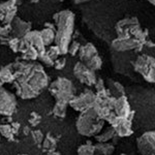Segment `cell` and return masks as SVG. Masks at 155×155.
Here are the masks:
<instances>
[{
    "label": "cell",
    "mask_w": 155,
    "mask_h": 155,
    "mask_svg": "<svg viewBox=\"0 0 155 155\" xmlns=\"http://www.w3.org/2000/svg\"><path fill=\"white\" fill-rule=\"evenodd\" d=\"M14 83L17 93L22 98H33L49 84V78L41 64L35 62L16 61L12 63Z\"/></svg>",
    "instance_id": "cell-1"
},
{
    "label": "cell",
    "mask_w": 155,
    "mask_h": 155,
    "mask_svg": "<svg viewBox=\"0 0 155 155\" xmlns=\"http://www.w3.org/2000/svg\"><path fill=\"white\" fill-rule=\"evenodd\" d=\"M53 20L56 23L55 45L59 48L61 55H65L68 51L74 33V14L68 9H63L54 14Z\"/></svg>",
    "instance_id": "cell-2"
},
{
    "label": "cell",
    "mask_w": 155,
    "mask_h": 155,
    "mask_svg": "<svg viewBox=\"0 0 155 155\" xmlns=\"http://www.w3.org/2000/svg\"><path fill=\"white\" fill-rule=\"evenodd\" d=\"M104 125V121L97 116L93 107L82 112L76 122L78 132L84 137L97 136Z\"/></svg>",
    "instance_id": "cell-3"
},
{
    "label": "cell",
    "mask_w": 155,
    "mask_h": 155,
    "mask_svg": "<svg viewBox=\"0 0 155 155\" xmlns=\"http://www.w3.org/2000/svg\"><path fill=\"white\" fill-rule=\"evenodd\" d=\"M49 90L57 101L66 104H69V101L76 96L74 95L76 89L74 84L71 80L66 78H58L50 85Z\"/></svg>",
    "instance_id": "cell-4"
},
{
    "label": "cell",
    "mask_w": 155,
    "mask_h": 155,
    "mask_svg": "<svg viewBox=\"0 0 155 155\" xmlns=\"http://www.w3.org/2000/svg\"><path fill=\"white\" fill-rule=\"evenodd\" d=\"M134 71L141 74L148 83L155 84V58L150 55L142 54L132 62Z\"/></svg>",
    "instance_id": "cell-5"
},
{
    "label": "cell",
    "mask_w": 155,
    "mask_h": 155,
    "mask_svg": "<svg viewBox=\"0 0 155 155\" xmlns=\"http://www.w3.org/2000/svg\"><path fill=\"white\" fill-rule=\"evenodd\" d=\"M94 101H95V93L91 90H85L83 93H81L78 96H74L69 101V106L74 110L82 113L86 110L93 107Z\"/></svg>",
    "instance_id": "cell-6"
},
{
    "label": "cell",
    "mask_w": 155,
    "mask_h": 155,
    "mask_svg": "<svg viewBox=\"0 0 155 155\" xmlns=\"http://www.w3.org/2000/svg\"><path fill=\"white\" fill-rule=\"evenodd\" d=\"M18 0H5L0 3V25H9L17 17Z\"/></svg>",
    "instance_id": "cell-7"
},
{
    "label": "cell",
    "mask_w": 155,
    "mask_h": 155,
    "mask_svg": "<svg viewBox=\"0 0 155 155\" xmlns=\"http://www.w3.org/2000/svg\"><path fill=\"white\" fill-rule=\"evenodd\" d=\"M137 148L142 155H155V130L146 131L137 137Z\"/></svg>",
    "instance_id": "cell-8"
},
{
    "label": "cell",
    "mask_w": 155,
    "mask_h": 155,
    "mask_svg": "<svg viewBox=\"0 0 155 155\" xmlns=\"http://www.w3.org/2000/svg\"><path fill=\"white\" fill-rule=\"evenodd\" d=\"M111 47L116 52H141L144 48V45L134 37H129V38H118L117 37L112 41Z\"/></svg>",
    "instance_id": "cell-9"
},
{
    "label": "cell",
    "mask_w": 155,
    "mask_h": 155,
    "mask_svg": "<svg viewBox=\"0 0 155 155\" xmlns=\"http://www.w3.org/2000/svg\"><path fill=\"white\" fill-rule=\"evenodd\" d=\"M74 74L82 84H85L87 86H94L96 83L97 78L95 71L89 69L82 62L76 63V65L74 67Z\"/></svg>",
    "instance_id": "cell-10"
},
{
    "label": "cell",
    "mask_w": 155,
    "mask_h": 155,
    "mask_svg": "<svg viewBox=\"0 0 155 155\" xmlns=\"http://www.w3.org/2000/svg\"><path fill=\"white\" fill-rule=\"evenodd\" d=\"M16 109V99L14 95L5 89L0 88V114L12 115Z\"/></svg>",
    "instance_id": "cell-11"
},
{
    "label": "cell",
    "mask_w": 155,
    "mask_h": 155,
    "mask_svg": "<svg viewBox=\"0 0 155 155\" xmlns=\"http://www.w3.org/2000/svg\"><path fill=\"white\" fill-rule=\"evenodd\" d=\"M136 24H140L139 19L137 17H129V18H124L118 21L115 25V31L117 33V37L118 38H129V37H131L128 32V29L132 25Z\"/></svg>",
    "instance_id": "cell-12"
},
{
    "label": "cell",
    "mask_w": 155,
    "mask_h": 155,
    "mask_svg": "<svg viewBox=\"0 0 155 155\" xmlns=\"http://www.w3.org/2000/svg\"><path fill=\"white\" fill-rule=\"evenodd\" d=\"M111 126L114 128L115 132H116V134L119 137H130L131 134H134L131 120H129V119L117 117V118L115 119V121L111 124Z\"/></svg>",
    "instance_id": "cell-13"
},
{
    "label": "cell",
    "mask_w": 155,
    "mask_h": 155,
    "mask_svg": "<svg viewBox=\"0 0 155 155\" xmlns=\"http://www.w3.org/2000/svg\"><path fill=\"white\" fill-rule=\"evenodd\" d=\"M114 113L116 114L117 117H120V118H126L131 120L134 112L131 111L130 104H129L126 95L116 98L114 106Z\"/></svg>",
    "instance_id": "cell-14"
},
{
    "label": "cell",
    "mask_w": 155,
    "mask_h": 155,
    "mask_svg": "<svg viewBox=\"0 0 155 155\" xmlns=\"http://www.w3.org/2000/svg\"><path fill=\"white\" fill-rule=\"evenodd\" d=\"M30 31H31V23L30 22L23 21L19 17H16L14 21L12 22V37H17V38L21 39Z\"/></svg>",
    "instance_id": "cell-15"
},
{
    "label": "cell",
    "mask_w": 155,
    "mask_h": 155,
    "mask_svg": "<svg viewBox=\"0 0 155 155\" xmlns=\"http://www.w3.org/2000/svg\"><path fill=\"white\" fill-rule=\"evenodd\" d=\"M23 39H25L30 46H32L33 48H35L37 51H38L39 55L45 53L46 52V47L44 45V41H42L41 35V31H30L26 34Z\"/></svg>",
    "instance_id": "cell-16"
},
{
    "label": "cell",
    "mask_w": 155,
    "mask_h": 155,
    "mask_svg": "<svg viewBox=\"0 0 155 155\" xmlns=\"http://www.w3.org/2000/svg\"><path fill=\"white\" fill-rule=\"evenodd\" d=\"M78 55H79V58L81 60L80 62H82V63L85 64V63H87L91 58H93L94 56L98 55V52H97V49L95 48V46H94L93 44L87 42V44L84 45V46H81Z\"/></svg>",
    "instance_id": "cell-17"
},
{
    "label": "cell",
    "mask_w": 155,
    "mask_h": 155,
    "mask_svg": "<svg viewBox=\"0 0 155 155\" xmlns=\"http://www.w3.org/2000/svg\"><path fill=\"white\" fill-rule=\"evenodd\" d=\"M107 85H109L107 90L110 91L111 95L114 96L115 98L125 96V89H124V87L119 82L113 81V80H107Z\"/></svg>",
    "instance_id": "cell-18"
},
{
    "label": "cell",
    "mask_w": 155,
    "mask_h": 155,
    "mask_svg": "<svg viewBox=\"0 0 155 155\" xmlns=\"http://www.w3.org/2000/svg\"><path fill=\"white\" fill-rule=\"evenodd\" d=\"M95 155H112L115 151V146L112 143H97L94 145Z\"/></svg>",
    "instance_id": "cell-19"
},
{
    "label": "cell",
    "mask_w": 155,
    "mask_h": 155,
    "mask_svg": "<svg viewBox=\"0 0 155 155\" xmlns=\"http://www.w3.org/2000/svg\"><path fill=\"white\" fill-rule=\"evenodd\" d=\"M14 69L12 64L0 68V81L2 83H14Z\"/></svg>",
    "instance_id": "cell-20"
},
{
    "label": "cell",
    "mask_w": 155,
    "mask_h": 155,
    "mask_svg": "<svg viewBox=\"0 0 155 155\" xmlns=\"http://www.w3.org/2000/svg\"><path fill=\"white\" fill-rule=\"evenodd\" d=\"M41 35L44 41L45 47H50L53 42H55V35H56V31L49 28H44L41 31Z\"/></svg>",
    "instance_id": "cell-21"
},
{
    "label": "cell",
    "mask_w": 155,
    "mask_h": 155,
    "mask_svg": "<svg viewBox=\"0 0 155 155\" xmlns=\"http://www.w3.org/2000/svg\"><path fill=\"white\" fill-rule=\"evenodd\" d=\"M115 136H116V132H115L113 127L111 126L104 132H102V134H98L97 136H95V140L98 142V143H109V141L113 140V137Z\"/></svg>",
    "instance_id": "cell-22"
},
{
    "label": "cell",
    "mask_w": 155,
    "mask_h": 155,
    "mask_svg": "<svg viewBox=\"0 0 155 155\" xmlns=\"http://www.w3.org/2000/svg\"><path fill=\"white\" fill-rule=\"evenodd\" d=\"M38 56H39L38 51L35 48H33L32 46H30L26 51L22 53V59H23V61L26 62L34 61V60L38 59Z\"/></svg>",
    "instance_id": "cell-23"
},
{
    "label": "cell",
    "mask_w": 155,
    "mask_h": 155,
    "mask_svg": "<svg viewBox=\"0 0 155 155\" xmlns=\"http://www.w3.org/2000/svg\"><path fill=\"white\" fill-rule=\"evenodd\" d=\"M85 65L93 71H99L102 66V60L101 57H99V55H96V56H94L93 58L90 59L87 63H85Z\"/></svg>",
    "instance_id": "cell-24"
},
{
    "label": "cell",
    "mask_w": 155,
    "mask_h": 155,
    "mask_svg": "<svg viewBox=\"0 0 155 155\" xmlns=\"http://www.w3.org/2000/svg\"><path fill=\"white\" fill-rule=\"evenodd\" d=\"M78 154L79 155H95L94 145L91 142H87L86 144L81 145L78 148Z\"/></svg>",
    "instance_id": "cell-25"
},
{
    "label": "cell",
    "mask_w": 155,
    "mask_h": 155,
    "mask_svg": "<svg viewBox=\"0 0 155 155\" xmlns=\"http://www.w3.org/2000/svg\"><path fill=\"white\" fill-rule=\"evenodd\" d=\"M67 104H66V102L58 101L56 104V106H55V107H54L53 113L56 115V116L60 117V118H63V117H65Z\"/></svg>",
    "instance_id": "cell-26"
},
{
    "label": "cell",
    "mask_w": 155,
    "mask_h": 155,
    "mask_svg": "<svg viewBox=\"0 0 155 155\" xmlns=\"http://www.w3.org/2000/svg\"><path fill=\"white\" fill-rule=\"evenodd\" d=\"M55 148H56V141H55V139L53 137L48 134V137L45 139L44 144H42V149H45L48 152H51V151H54Z\"/></svg>",
    "instance_id": "cell-27"
},
{
    "label": "cell",
    "mask_w": 155,
    "mask_h": 155,
    "mask_svg": "<svg viewBox=\"0 0 155 155\" xmlns=\"http://www.w3.org/2000/svg\"><path fill=\"white\" fill-rule=\"evenodd\" d=\"M46 53L48 54V56L50 57L51 59H53L54 61L56 59L59 58V56L61 55V52H60V50L58 47L55 45V46H50L48 50H46Z\"/></svg>",
    "instance_id": "cell-28"
},
{
    "label": "cell",
    "mask_w": 155,
    "mask_h": 155,
    "mask_svg": "<svg viewBox=\"0 0 155 155\" xmlns=\"http://www.w3.org/2000/svg\"><path fill=\"white\" fill-rule=\"evenodd\" d=\"M80 48H81V44H80L79 41H71V45H69V47H68V51H67V53L71 54V56H76V55L79 53Z\"/></svg>",
    "instance_id": "cell-29"
},
{
    "label": "cell",
    "mask_w": 155,
    "mask_h": 155,
    "mask_svg": "<svg viewBox=\"0 0 155 155\" xmlns=\"http://www.w3.org/2000/svg\"><path fill=\"white\" fill-rule=\"evenodd\" d=\"M7 46H8L9 48L12 49V51L15 52V53L19 52L20 38H17V37H12V38L9 39V41H8V44H7Z\"/></svg>",
    "instance_id": "cell-30"
},
{
    "label": "cell",
    "mask_w": 155,
    "mask_h": 155,
    "mask_svg": "<svg viewBox=\"0 0 155 155\" xmlns=\"http://www.w3.org/2000/svg\"><path fill=\"white\" fill-rule=\"evenodd\" d=\"M0 132L3 137H7V139H12V126H8V125H1L0 126Z\"/></svg>",
    "instance_id": "cell-31"
},
{
    "label": "cell",
    "mask_w": 155,
    "mask_h": 155,
    "mask_svg": "<svg viewBox=\"0 0 155 155\" xmlns=\"http://www.w3.org/2000/svg\"><path fill=\"white\" fill-rule=\"evenodd\" d=\"M12 33V24L9 25H0V36L8 37Z\"/></svg>",
    "instance_id": "cell-32"
},
{
    "label": "cell",
    "mask_w": 155,
    "mask_h": 155,
    "mask_svg": "<svg viewBox=\"0 0 155 155\" xmlns=\"http://www.w3.org/2000/svg\"><path fill=\"white\" fill-rule=\"evenodd\" d=\"M38 59L41 60V62H44V64H46L47 66H53L54 65V60L50 58V57L48 56V54H47L46 52L39 55Z\"/></svg>",
    "instance_id": "cell-33"
},
{
    "label": "cell",
    "mask_w": 155,
    "mask_h": 155,
    "mask_svg": "<svg viewBox=\"0 0 155 155\" xmlns=\"http://www.w3.org/2000/svg\"><path fill=\"white\" fill-rule=\"evenodd\" d=\"M65 64H66V59L64 57H62V58H58L55 60L53 66L56 69H58V71H61V69H63L65 67Z\"/></svg>",
    "instance_id": "cell-34"
},
{
    "label": "cell",
    "mask_w": 155,
    "mask_h": 155,
    "mask_svg": "<svg viewBox=\"0 0 155 155\" xmlns=\"http://www.w3.org/2000/svg\"><path fill=\"white\" fill-rule=\"evenodd\" d=\"M32 137H33V140L36 143V145H41L42 143V141H44V134L39 130H35L32 132Z\"/></svg>",
    "instance_id": "cell-35"
},
{
    "label": "cell",
    "mask_w": 155,
    "mask_h": 155,
    "mask_svg": "<svg viewBox=\"0 0 155 155\" xmlns=\"http://www.w3.org/2000/svg\"><path fill=\"white\" fill-rule=\"evenodd\" d=\"M94 87H95L97 92H101V91H104V90L107 89L106 86H104V81L102 79H97L96 83H95V85H94Z\"/></svg>",
    "instance_id": "cell-36"
},
{
    "label": "cell",
    "mask_w": 155,
    "mask_h": 155,
    "mask_svg": "<svg viewBox=\"0 0 155 155\" xmlns=\"http://www.w3.org/2000/svg\"><path fill=\"white\" fill-rule=\"evenodd\" d=\"M39 121H41V117H39L38 115L35 114V113H32L31 114V117H30V119H29L30 124H31L32 126L37 125Z\"/></svg>",
    "instance_id": "cell-37"
},
{
    "label": "cell",
    "mask_w": 155,
    "mask_h": 155,
    "mask_svg": "<svg viewBox=\"0 0 155 155\" xmlns=\"http://www.w3.org/2000/svg\"><path fill=\"white\" fill-rule=\"evenodd\" d=\"M74 4H83V3H87V2L91 1V0H72Z\"/></svg>",
    "instance_id": "cell-38"
},
{
    "label": "cell",
    "mask_w": 155,
    "mask_h": 155,
    "mask_svg": "<svg viewBox=\"0 0 155 155\" xmlns=\"http://www.w3.org/2000/svg\"><path fill=\"white\" fill-rule=\"evenodd\" d=\"M48 155H60L59 154V152H57V151H51V152H49V154Z\"/></svg>",
    "instance_id": "cell-39"
},
{
    "label": "cell",
    "mask_w": 155,
    "mask_h": 155,
    "mask_svg": "<svg viewBox=\"0 0 155 155\" xmlns=\"http://www.w3.org/2000/svg\"><path fill=\"white\" fill-rule=\"evenodd\" d=\"M29 1L31 2V3H38L41 0H29Z\"/></svg>",
    "instance_id": "cell-40"
},
{
    "label": "cell",
    "mask_w": 155,
    "mask_h": 155,
    "mask_svg": "<svg viewBox=\"0 0 155 155\" xmlns=\"http://www.w3.org/2000/svg\"><path fill=\"white\" fill-rule=\"evenodd\" d=\"M148 1H149L151 4H153V5H155V0H148Z\"/></svg>",
    "instance_id": "cell-41"
},
{
    "label": "cell",
    "mask_w": 155,
    "mask_h": 155,
    "mask_svg": "<svg viewBox=\"0 0 155 155\" xmlns=\"http://www.w3.org/2000/svg\"><path fill=\"white\" fill-rule=\"evenodd\" d=\"M2 84H3V83H2V82L0 81V87H1V85H2Z\"/></svg>",
    "instance_id": "cell-42"
},
{
    "label": "cell",
    "mask_w": 155,
    "mask_h": 155,
    "mask_svg": "<svg viewBox=\"0 0 155 155\" xmlns=\"http://www.w3.org/2000/svg\"><path fill=\"white\" fill-rule=\"evenodd\" d=\"M22 1V0H18V2H19V3H20V2H21Z\"/></svg>",
    "instance_id": "cell-43"
},
{
    "label": "cell",
    "mask_w": 155,
    "mask_h": 155,
    "mask_svg": "<svg viewBox=\"0 0 155 155\" xmlns=\"http://www.w3.org/2000/svg\"><path fill=\"white\" fill-rule=\"evenodd\" d=\"M120 155H126V154H124V153H122V154H120Z\"/></svg>",
    "instance_id": "cell-44"
},
{
    "label": "cell",
    "mask_w": 155,
    "mask_h": 155,
    "mask_svg": "<svg viewBox=\"0 0 155 155\" xmlns=\"http://www.w3.org/2000/svg\"><path fill=\"white\" fill-rule=\"evenodd\" d=\"M21 155H25V154H21Z\"/></svg>",
    "instance_id": "cell-45"
}]
</instances>
